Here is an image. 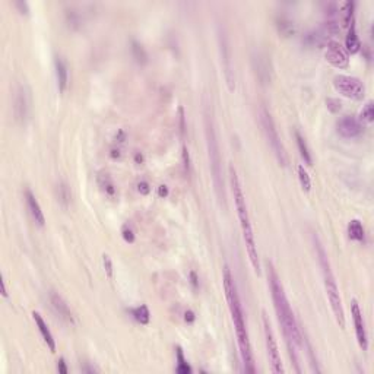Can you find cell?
<instances>
[{
	"instance_id": "obj_1",
	"label": "cell",
	"mask_w": 374,
	"mask_h": 374,
	"mask_svg": "<svg viewBox=\"0 0 374 374\" xmlns=\"http://www.w3.org/2000/svg\"><path fill=\"white\" fill-rule=\"evenodd\" d=\"M266 266H268V281H269V288H271V294H272L273 307H275V311L278 316V322L281 324L284 336H285L289 357L295 365L297 373H301V368L298 365L300 364L298 349L303 345V336H301L300 327H298L295 316L292 313V308L289 306L288 298L285 295V291H284V287L279 281L278 273H276L271 262H268Z\"/></svg>"
},
{
	"instance_id": "obj_2",
	"label": "cell",
	"mask_w": 374,
	"mask_h": 374,
	"mask_svg": "<svg viewBox=\"0 0 374 374\" xmlns=\"http://www.w3.org/2000/svg\"><path fill=\"white\" fill-rule=\"evenodd\" d=\"M222 282H224L227 303H228V308H230L231 319H233L234 329H236V335H237L238 348H240V355H241L243 364H244V371L246 373L255 374V357H253V349H252V343H250L247 326H246L244 311H243V306H241V301H240V295H238L234 276H233V273H231L228 266L224 268Z\"/></svg>"
},
{
	"instance_id": "obj_3",
	"label": "cell",
	"mask_w": 374,
	"mask_h": 374,
	"mask_svg": "<svg viewBox=\"0 0 374 374\" xmlns=\"http://www.w3.org/2000/svg\"><path fill=\"white\" fill-rule=\"evenodd\" d=\"M230 181H231V187H233L236 209H237L240 227H241L243 238H244V243H246V250H247V255H249V260H250L255 272L259 275L260 273V262H259L255 233H253L250 215H249V211H247V204H246V198H244V193H243V187H241V183H240L237 171L233 165H230Z\"/></svg>"
},
{
	"instance_id": "obj_4",
	"label": "cell",
	"mask_w": 374,
	"mask_h": 374,
	"mask_svg": "<svg viewBox=\"0 0 374 374\" xmlns=\"http://www.w3.org/2000/svg\"><path fill=\"white\" fill-rule=\"evenodd\" d=\"M313 243H314V249H316V255H317V260L322 269V275H323V284L326 288V295L329 298V303L332 307V311L335 314L336 323L339 324V327H345V311H343V306H342V300H340L339 289H338V284H336V278L333 275L330 262L327 253L324 250L323 244L320 243V240L317 236H313Z\"/></svg>"
},
{
	"instance_id": "obj_5",
	"label": "cell",
	"mask_w": 374,
	"mask_h": 374,
	"mask_svg": "<svg viewBox=\"0 0 374 374\" xmlns=\"http://www.w3.org/2000/svg\"><path fill=\"white\" fill-rule=\"evenodd\" d=\"M205 133H206V143H208V152H209V161H211V171L214 178V186L218 199L225 202V190H224V180H222V161L220 153V143L215 132L212 116H209L208 111H205Z\"/></svg>"
},
{
	"instance_id": "obj_6",
	"label": "cell",
	"mask_w": 374,
	"mask_h": 374,
	"mask_svg": "<svg viewBox=\"0 0 374 374\" xmlns=\"http://www.w3.org/2000/svg\"><path fill=\"white\" fill-rule=\"evenodd\" d=\"M259 119H260V124H262V129H263V133L266 136V140H268L269 146L272 148L279 165L287 167L288 165V155H287V151H285V146L281 142V137L278 135V129L275 126V121H273L271 113L263 105L260 107Z\"/></svg>"
},
{
	"instance_id": "obj_7",
	"label": "cell",
	"mask_w": 374,
	"mask_h": 374,
	"mask_svg": "<svg viewBox=\"0 0 374 374\" xmlns=\"http://www.w3.org/2000/svg\"><path fill=\"white\" fill-rule=\"evenodd\" d=\"M333 86L340 95L359 101L365 97V85L361 79L349 75H336L333 78Z\"/></svg>"
},
{
	"instance_id": "obj_8",
	"label": "cell",
	"mask_w": 374,
	"mask_h": 374,
	"mask_svg": "<svg viewBox=\"0 0 374 374\" xmlns=\"http://www.w3.org/2000/svg\"><path fill=\"white\" fill-rule=\"evenodd\" d=\"M262 320H263L265 342H266V349H268V358H269V362H271V370H272V373L282 374L284 373V365H282V361H281L278 343H276V339H275L271 323H269V320L266 319L265 314H263Z\"/></svg>"
},
{
	"instance_id": "obj_9",
	"label": "cell",
	"mask_w": 374,
	"mask_h": 374,
	"mask_svg": "<svg viewBox=\"0 0 374 374\" xmlns=\"http://www.w3.org/2000/svg\"><path fill=\"white\" fill-rule=\"evenodd\" d=\"M30 110H31V91L25 84L24 85L21 84L18 86L14 102V114L17 121H19L21 124H25L30 116Z\"/></svg>"
},
{
	"instance_id": "obj_10",
	"label": "cell",
	"mask_w": 374,
	"mask_h": 374,
	"mask_svg": "<svg viewBox=\"0 0 374 374\" xmlns=\"http://www.w3.org/2000/svg\"><path fill=\"white\" fill-rule=\"evenodd\" d=\"M324 59L333 66L338 69L348 68L349 65V56L345 47L336 40H329L326 43V51H324Z\"/></svg>"
},
{
	"instance_id": "obj_11",
	"label": "cell",
	"mask_w": 374,
	"mask_h": 374,
	"mask_svg": "<svg viewBox=\"0 0 374 374\" xmlns=\"http://www.w3.org/2000/svg\"><path fill=\"white\" fill-rule=\"evenodd\" d=\"M351 314H352V320H354V326H355L358 345L361 346L362 351H367L368 349V336H367V329H365V323H364L362 311L358 306L357 300L351 301Z\"/></svg>"
},
{
	"instance_id": "obj_12",
	"label": "cell",
	"mask_w": 374,
	"mask_h": 374,
	"mask_svg": "<svg viewBox=\"0 0 374 374\" xmlns=\"http://www.w3.org/2000/svg\"><path fill=\"white\" fill-rule=\"evenodd\" d=\"M336 127H338V133H339L340 136L346 137V139L358 137L362 133V129H364L362 124H361V121L357 117H354V116H343L338 121Z\"/></svg>"
},
{
	"instance_id": "obj_13",
	"label": "cell",
	"mask_w": 374,
	"mask_h": 374,
	"mask_svg": "<svg viewBox=\"0 0 374 374\" xmlns=\"http://www.w3.org/2000/svg\"><path fill=\"white\" fill-rule=\"evenodd\" d=\"M25 201H27V206H28V209H30V214H31V217H33V220L35 221V224L40 225V227H44V224H46L44 212H43L41 206L38 204V201L35 199V195L30 190V189L25 190Z\"/></svg>"
},
{
	"instance_id": "obj_14",
	"label": "cell",
	"mask_w": 374,
	"mask_h": 374,
	"mask_svg": "<svg viewBox=\"0 0 374 374\" xmlns=\"http://www.w3.org/2000/svg\"><path fill=\"white\" fill-rule=\"evenodd\" d=\"M50 300H51V304H53V308L56 310V313L65 320V322H68V323L73 324V314H72V311H70V308L66 304V301L63 300V297L62 295H59L57 292H54V291H51L50 292Z\"/></svg>"
},
{
	"instance_id": "obj_15",
	"label": "cell",
	"mask_w": 374,
	"mask_h": 374,
	"mask_svg": "<svg viewBox=\"0 0 374 374\" xmlns=\"http://www.w3.org/2000/svg\"><path fill=\"white\" fill-rule=\"evenodd\" d=\"M220 38H221L222 60H224V68H225V78H227L228 88L233 91V89H234V78H233V66H231V53H230V46H228V40H227V37H225V35H222V37H220Z\"/></svg>"
},
{
	"instance_id": "obj_16",
	"label": "cell",
	"mask_w": 374,
	"mask_h": 374,
	"mask_svg": "<svg viewBox=\"0 0 374 374\" xmlns=\"http://www.w3.org/2000/svg\"><path fill=\"white\" fill-rule=\"evenodd\" d=\"M33 317H34L35 324H37V327H38V330H40V333H41L44 342L47 343L49 349H50L51 352H54V351H56V340H54V336H53V333H51V330L49 329L47 323L44 322L43 316H41L38 311H34V313H33Z\"/></svg>"
},
{
	"instance_id": "obj_17",
	"label": "cell",
	"mask_w": 374,
	"mask_h": 374,
	"mask_svg": "<svg viewBox=\"0 0 374 374\" xmlns=\"http://www.w3.org/2000/svg\"><path fill=\"white\" fill-rule=\"evenodd\" d=\"M54 66H56V76H57V85H59V91L65 92L68 88V66L65 63L63 59L56 57L54 60Z\"/></svg>"
},
{
	"instance_id": "obj_18",
	"label": "cell",
	"mask_w": 374,
	"mask_h": 374,
	"mask_svg": "<svg viewBox=\"0 0 374 374\" xmlns=\"http://www.w3.org/2000/svg\"><path fill=\"white\" fill-rule=\"evenodd\" d=\"M354 11H355V2L346 0L343 3H340L339 17L343 27H349L354 22Z\"/></svg>"
},
{
	"instance_id": "obj_19",
	"label": "cell",
	"mask_w": 374,
	"mask_h": 374,
	"mask_svg": "<svg viewBox=\"0 0 374 374\" xmlns=\"http://www.w3.org/2000/svg\"><path fill=\"white\" fill-rule=\"evenodd\" d=\"M361 49V41L358 38L357 35V30H355V22H352L349 25V31H348V35L345 38V50L351 54H355L358 53Z\"/></svg>"
},
{
	"instance_id": "obj_20",
	"label": "cell",
	"mask_w": 374,
	"mask_h": 374,
	"mask_svg": "<svg viewBox=\"0 0 374 374\" xmlns=\"http://www.w3.org/2000/svg\"><path fill=\"white\" fill-rule=\"evenodd\" d=\"M348 236L351 240L358 241V243H364L365 241V231L361 221L358 220H352L348 224Z\"/></svg>"
},
{
	"instance_id": "obj_21",
	"label": "cell",
	"mask_w": 374,
	"mask_h": 374,
	"mask_svg": "<svg viewBox=\"0 0 374 374\" xmlns=\"http://www.w3.org/2000/svg\"><path fill=\"white\" fill-rule=\"evenodd\" d=\"M98 184H100V187L102 189V192H104L107 196H110V198H114V196H116L117 189L114 186L111 177H110L107 172H101V174L98 175Z\"/></svg>"
},
{
	"instance_id": "obj_22",
	"label": "cell",
	"mask_w": 374,
	"mask_h": 374,
	"mask_svg": "<svg viewBox=\"0 0 374 374\" xmlns=\"http://www.w3.org/2000/svg\"><path fill=\"white\" fill-rule=\"evenodd\" d=\"M295 139H297V146H298V151H300V155L301 158L304 159L307 165H311L313 164V159H311V153H310V149L307 146V142L304 137L301 136V133L297 130L295 132Z\"/></svg>"
},
{
	"instance_id": "obj_23",
	"label": "cell",
	"mask_w": 374,
	"mask_h": 374,
	"mask_svg": "<svg viewBox=\"0 0 374 374\" xmlns=\"http://www.w3.org/2000/svg\"><path fill=\"white\" fill-rule=\"evenodd\" d=\"M175 354H177V367H175V371L180 374H190L192 373V367L187 364V359L184 358V354H183V349L180 346H177L175 349Z\"/></svg>"
},
{
	"instance_id": "obj_24",
	"label": "cell",
	"mask_w": 374,
	"mask_h": 374,
	"mask_svg": "<svg viewBox=\"0 0 374 374\" xmlns=\"http://www.w3.org/2000/svg\"><path fill=\"white\" fill-rule=\"evenodd\" d=\"M132 313H133V317H135L140 324H148L149 323V320H151L149 308H148V306H145V304L136 307L135 310H132Z\"/></svg>"
},
{
	"instance_id": "obj_25",
	"label": "cell",
	"mask_w": 374,
	"mask_h": 374,
	"mask_svg": "<svg viewBox=\"0 0 374 374\" xmlns=\"http://www.w3.org/2000/svg\"><path fill=\"white\" fill-rule=\"evenodd\" d=\"M297 172H298V180H300V184H301V189L308 193L311 190V178L307 172L306 167L304 165H298L297 167Z\"/></svg>"
},
{
	"instance_id": "obj_26",
	"label": "cell",
	"mask_w": 374,
	"mask_h": 374,
	"mask_svg": "<svg viewBox=\"0 0 374 374\" xmlns=\"http://www.w3.org/2000/svg\"><path fill=\"white\" fill-rule=\"evenodd\" d=\"M57 198H59V202L63 205L65 208H68L69 204H70V190L66 183H60L57 186Z\"/></svg>"
},
{
	"instance_id": "obj_27",
	"label": "cell",
	"mask_w": 374,
	"mask_h": 374,
	"mask_svg": "<svg viewBox=\"0 0 374 374\" xmlns=\"http://www.w3.org/2000/svg\"><path fill=\"white\" fill-rule=\"evenodd\" d=\"M373 120H374L373 101H367L365 102V105L362 107V110H361V121L371 123Z\"/></svg>"
},
{
	"instance_id": "obj_28",
	"label": "cell",
	"mask_w": 374,
	"mask_h": 374,
	"mask_svg": "<svg viewBox=\"0 0 374 374\" xmlns=\"http://www.w3.org/2000/svg\"><path fill=\"white\" fill-rule=\"evenodd\" d=\"M278 28L282 34L289 35L291 33H294V24L287 19V18H281V21H278Z\"/></svg>"
},
{
	"instance_id": "obj_29",
	"label": "cell",
	"mask_w": 374,
	"mask_h": 374,
	"mask_svg": "<svg viewBox=\"0 0 374 374\" xmlns=\"http://www.w3.org/2000/svg\"><path fill=\"white\" fill-rule=\"evenodd\" d=\"M121 236H123V240L126 243H133L135 241V231L133 228L129 225V224H124L123 228H121Z\"/></svg>"
},
{
	"instance_id": "obj_30",
	"label": "cell",
	"mask_w": 374,
	"mask_h": 374,
	"mask_svg": "<svg viewBox=\"0 0 374 374\" xmlns=\"http://www.w3.org/2000/svg\"><path fill=\"white\" fill-rule=\"evenodd\" d=\"M102 263H104V269H105V273L108 278H113V262L110 259L108 255L102 256Z\"/></svg>"
},
{
	"instance_id": "obj_31",
	"label": "cell",
	"mask_w": 374,
	"mask_h": 374,
	"mask_svg": "<svg viewBox=\"0 0 374 374\" xmlns=\"http://www.w3.org/2000/svg\"><path fill=\"white\" fill-rule=\"evenodd\" d=\"M326 105H327V108H329L332 113H338L340 108H342V104H340L339 100H336V98H327V100H326Z\"/></svg>"
},
{
	"instance_id": "obj_32",
	"label": "cell",
	"mask_w": 374,
	"mask_h": 374,
	"mask_svg": "<svg viewBox=\"0 0 374 374\" xmlns=\"http://www.w3.org/2000/svg\"><path fill=\"white\" fill-rule=\"evenodd\" d=\"M183 162H184L186 174H190V156H189V151H187L186 146L183 148Z\"/></svg>"
},
{
	"instance_id": "obj_33",
	"label": "cell",
	"mask_w": 374,
	"mask_h": 374,
	"mask_svg": "<svg viewBox=\"0 0 374 374\" xmlns=\"http://www.w3.org/2000/svg\"><path fill=\"white\" fill-rule=\"evenodd\" d=\"M137 190H139L140 195H149L151 187H149V184H148L146 181H140V183L137 184Z\"/></svg>"
},
{
	"instance_id": "obj_34",
	"label": "cell",
	"mask_w": 374,
	"mask_h": 374,
	"mask_svg": "<svg viewBox=\"0 0 374 374\" xmlns=\"http://www.w3.org/2000/svg\"><path fill=\"white\" fill-rule=\"evenodd\" d=\"M57 371L60 374H68V367H66L65 358H60V359L57 361Z\"/></svg>"
},
{
	"instance_id": "obj_35",
	"label": "cell",
	"mask_w": 374,
	"mask_h": 374,
	"mask_svg": "<svg viewBox=\"0 0 374 374\" xmlns=\"http://www.w3.org/2000/svg\"><path fill=\"white\" fill-rule=\"evenodd\" d=\"M15 6H17L18 9H19V12H21V14H25V15H28V12H30V8H28V3H27V2H17V3H15Z\"/></svg>"
},
{
	"instance_id": "obj_36",
	"label": "cell",
	"mask_w": 374,
	"mask_h": 374,
	"mask_svg": "<svg viewBox=\"0 0 374 374\" xmlns=\"http://www.w3.org/2000/svg\"><path fill=\"white\" fill-rule=\"evenodd\" d=\"M184 130H186V126H184V111H183V108H180V135L181 136L184 135Z\"/></svg>"
},
{
	"instance_id": "obj_37",
	"label": "cell",
	"mask_w": 374,
	"mask_h": 374,
	"mask_svg": "<svg viewBox=\"0 0 374 374\" xmlns=\"http://www.w3.org/2000/svg\"><path fill=\"white\" fill-rule=\"evenodd\" d=\"M195 319H196L195 313H193L192 310H187L186 313H184V320H186L187 323H193V322H195Z\"/></svg>"
},
{
	"instance_id": "obj_38",
	"label": "cell",
	"mask_w": 374,
	"mask_h": 374,
	"mask_svg": "<svg viewBox=\"0 0 374 374\" xmlns=\"http://www.w3.org/2000/svg\"><path fill=\"white\" fill-rule=\"evenodd\" d=\"M158 195H159L161 198H167V196H168V187L164 186V184L158 187Z\"/></svg>"
},
{
	"instance_id": "obj_39",
	"label": "cell",
	"mask_w": 374,
	"mask_h": 374,
	"mask_svg": "<svg viewBox=\"0 0 374 374\" xmlns=\"http://www.w3.org/2000/svg\"><path fill=\"white\" fill-rule=\"evenodd\" d=\"M190 282H192V285H193V288H198V275H196V272H190Z\"/></svg>"
},
{
	"instance_id": "obj_40",
	"label": "cell",
	"mask_w": 374,
	"mask_h": 374,
	"mask_svg": "<svg viewBox=\"0 0 374 374\" xmlns=\"http://www.w3.org/2000/svg\"><path fill=\"white\" fill-rule=\"evenodd\" d=\"M2 294H3V297H5V298L8 297V291H6V285H5V281H2Z\"/></svg>"
}]
</instances>
